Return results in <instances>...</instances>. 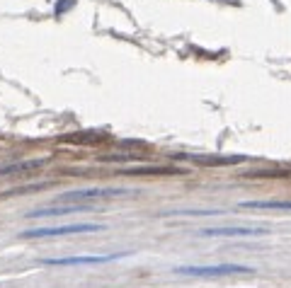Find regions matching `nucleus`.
<instances>
[{"label":"nucleus","instance_id":"1","mask_svg":"<svg viewBox=\"0 0 291 288\" xmlns=\"http://www.w3.org/2000/svg\"><path fill=\"white\" fill-rule=\"evenodd\" d=\"M105 230L102 223H71V225H56V228H34V230L19 232L25 240H39V237H61V235H73V232H97Z\"/></svg>","mask_w":291,"mask_h":288},{"label":"nucleus","instance_id":"2","mask_svg":"<svg viewBox=\"0 0 291 288\" xmlns=\"http://www.w3.org/2000/svg\"><path fill=\"white\" fill-rule=\"evenodd\" d=\"M127 194V189H112V186H92V189H78V191H68V194L58 196L56 204H92V201H102V199H112V196Z\"/></svg>","mask_w":291,"mask_h":288},{"label":"nucleus","instance_id":"3","mask_svg":"<svg viewBox=\"0 0 291 288\" xmlns=\"http://www.w3.org/2000/svg\"><path fill=\"white\" fill-rule=\"evenodd\" d=\"M175 274H182V276H228V274H253V269L243 267V264H214V267L187 264V267H175Z\"/></svg>","mask_w":291,"mask_h":288},{"label":"nucleus","instance_id":"4","mask_svg":"<svg viewBox=\"0 0 291 288\" xmlns=\"http://www.w3.org/2000/svg\"><path fill=\"white\" fill-rule=\"evenodd\" d=\"M124 254H75V257H56V259H39L41 267H88V264H109Z\"/></svg>","mask_w":291,"mask_h":288},{"label":"nucleus","instance_id":"5","mask_svg":"<svg viewBox=\"0 0 291 288\" xmlns=\"http://www.w3.org/2000/svg\"><path fill=\"white\" fill-rule=\"evenodd\" d=\"M264 228H245V225H218V228H204L199 230L201 237H260Z\"/></svg>","mask_w":291,"mask_h":288},{"label":"nucleus","instance_id":"6","mask_svg":"<svg viewBox=\"0 0 291 288\" xmlns=\"http://www.w3.org/2000/svg\"><path fill=\"white\" fill-rule=\"evenodd\" d=\"M124 175H134V177H175V175H184V170L175 167V165H143V167L124 170Z\"/></svg>","mask_w":291,"mask_h":288},{"label":"nucleus","instance_id":"7","mask_svg":"<svg viewBox=\"0 0 291 288\" xmlns=\"http://www.w3.org/2000/svg\"><path fill=\"white\" fill-rule=\"evenodd\" d=\"M192 160L194 165H214V167H226V165H238V162H243L245 158H240V155H177V160Z\"/></svg>","mask_w":291,"mask_h":288},{"label":"nucleus","instance_id":"8","mask_svg":"<svg viewBox=\"0 0 291 288\" xmlns=\"http://www.w3.org/2000/svg\"><path fill=\"white\" fill-rule=\"evenodd\" d=\"M39 167H44V160H25V162H12V165L0 167V177L17 175V172H29V170H39Z\"/></svg>","mask_w":291,"mask_h":288},{"label":"nucleus","instance_id":"9","mask_svg":"<svg viewBox=\"0 0 291 288\" xmlns=\"http://www.w3.org/2000/svg\"><path fill=\"white\" fill-rule=\"evenodd\" d=\"M243 208H269V211H291V199L289 201H277V199H272V201H243Z\"/></svg>","mask_w":291,"mask_h":288},{"label":"nucleus","instance_id":"10","mask_svg":"<svg viewBox=\"0 0 291 288\" xmlns=\"http://www.w3.org/2000/svg\"><path fill=\"white\" fill-rule=\"evenodd\" d=\"M66 143H82V146H97L102 140H107L100 133H75V136H64Z\"/></svg>","mask_w":291,"mask_h":288},{"label":"nucleus","instance_id":"11","mask_svg":"<svg viewBox=\"0 0 291 288\" xmlns=\"http://www.w3.org/2000/svg\"><path fill=\"white\" fill-rule=\"evenodd\" d=\"M289 170H257V172H250L247 177H289Z\"/></svg>","mask_w":291,"mask_h":288},{"label":"nucleus","instance_id":"12","mask_svg":"<svg viewBox=\"0 0 291 288\" xmlns=\"http://www.w3.org/2000/svg\"><path fill=\"white\" fill-rule=\"evenodd\" d=\"M102 162H127V160H138L136 155H102Z\"/></svg>","mask_w":291,"mask_h":288}]
</instances>
